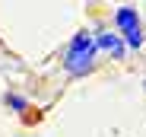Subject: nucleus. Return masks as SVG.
<instances>
[{
    "instance_id": "obj_1",
    "label": "nucleus",
    "mask_w": 146,
    "mask_h": 137,
    "mask_svg": "<svg viewBox=\"0 0 146 137\" xmlns=\"http://www.w3.org/2000/svg\"><path fill=\"white\" fill-rule=\"evenodd\" d=\"M95 38L89 32H76L67 48V57H64V67L70 77H80V74H89L92 70V61H95Z\"/></svg>"
},
{
    "instance_id": "obj_2",
    "label": "nucleus",
    "mask_w": 146,
    "mask_h": 137,
    "mask_svg": "<svg viewBox=\"0 0 146 137\" xmlns=\"http://www.w3.org/2000/svg\"><path fill=\"white\" fill-rule=\"evenodd\" d=\"M114 22H117V29L124 32V45L127 48H140L143 45V29H140V13L133 10V7H117V13H114Z\"/></svg>"
},
{
    "instance_id": "obj_3",
    "label": "nucleus",
    "mask_w": 146,
    "mask_h": 137,
    "mask_svg": "<svg viewBox=\"0 0 146 137\" xmlns=\"http://www.w3.org/2000/svg\"><path fill=\"white\" fill-rule=\"evenodd\" d=\"M95 48H99V51H111L114 57H124L127 45H121V38L114 32H99V35H95Z\"/></svg>"
},
{
    "instance_id": "obj_4",
    "label": "nucleus",
    "mask_w": 146,
    "mask_h": 137,
    "mask_svg": "<svg viewBox=\"0 0 146 137\" xmlns=\"http://www.w3.org/2000/svg\"><path fill=\"white\" fill-rule=\"evenodd\" d=\"M7 105H10V108H16V112H26L29 99H26V96H19V93H10V96H7Z\"/></svg>"
}]
</instances>
